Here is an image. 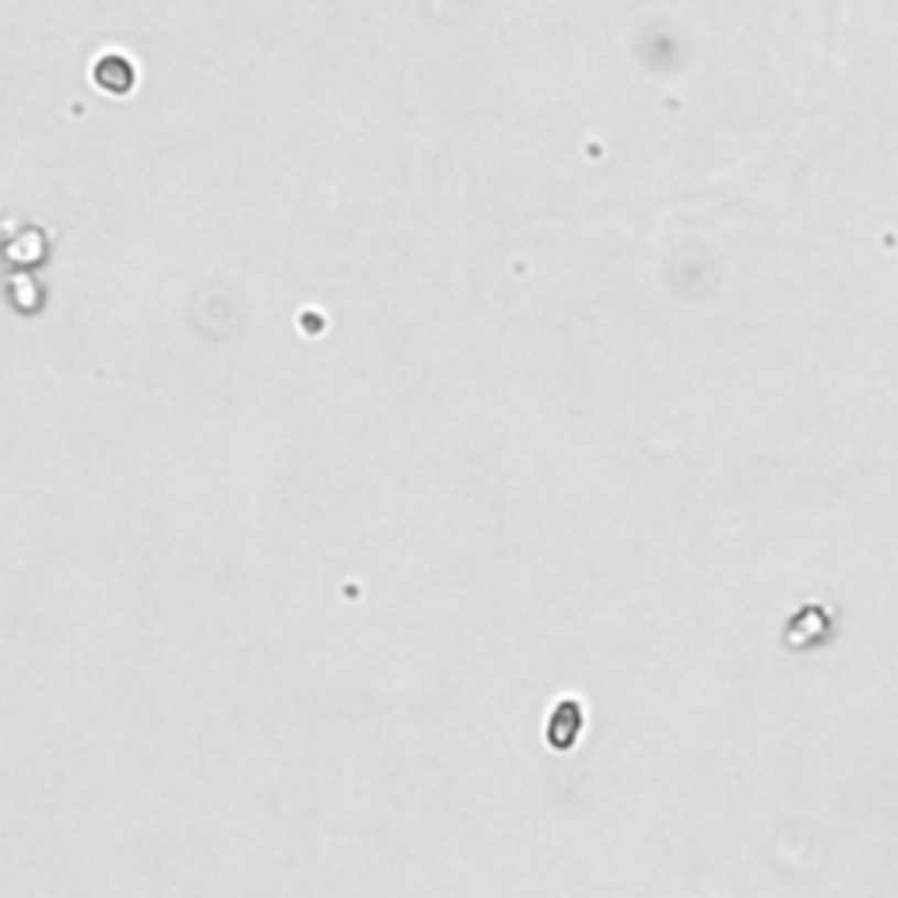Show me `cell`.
Instances as JSON below:
<instances>
[{"label": "cell", "instance_id": "obj_1", "mask_svg": "<svg viewBox=\"0 0 898 898\" xmlns=\"http://www.w3.org/2000/svg\"><path fill=\"white\" fill-rule=\"evenodd\" d=\"M95 82H99L106 91H130L133 85V67L123 61V56L117 53H109L106 61H99V67H95Z\"/></svg>", "mask_w": 898, "mask_h": 898}]
</instances>
